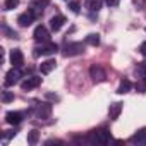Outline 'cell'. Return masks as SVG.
Instances as JSON below:
<instances>
[{
	"label": "cell",
	"instance_id": "d6986e66",
	"mask_svg": "<svg viewBox=\"0 0 146 146\" xmlns=\"http://www.w3.org/2000/svg\"><path fill=\"white\" fill-rule=\"evenodd\" d=\"M86 43L91 45V46H98V45H100V35H96V33L88 35V36H86Z\"/></svg>",
	"mask_w": 146,
	"mask_h": 146
},
{
	"label": "cell",
	"instance_id": "6da1fadb",
	"mask_svg": "<svg viewBox=\"0 0 146 146\" xmlns=\"http://www.w3.org/2000/svg\"><path fill=\"white\" fill-rule=\"evenodd\" d=\"M112 139V134L108 129H98V131H93L91 136H90V141L95 143V144H108Z\"/></svg>",
	"mask_w": 146,
	"mask_h": 146
},
{
	"label": "cell",
	"instance_id": "f546056e",
	"mask_svg": "<svg viewBox=\"0 0 146 146\" xmlns=\"http://www.w3.org/2000/svg\"><path fill=\"white\" fill-rule=\"evenodd\" d=\"M67 2H69V0H67Z\"/></svg>",
	"mask_w": 146,
	"mask_h": 146
},
{
	"label": "cell",
	"instance_id": "7a4b0ae2",
	"mask_svg": "<svg viewBox=\"0 0 146 146\" xmlns=\"http://www.w3.org/2000/svg\"><path fill=\"white\" fill-rule=\"evenodd\" d=\"M84 53V45L81 41H72V43H67L62 50V55L64 57H76V55H81Z\"/></svg>",
	"mask_w": 146,
	"mask_h": 146
},
{
	"label": "cell",
	"instance_id": "603a6c76",
	"mask_svg": "<svg viewBox=\"0 0 146 146\" xmlns=\"http://www.w3.org/2000/svg\"><path fill=\"white\" fill-rule=\"evenodd\" d=\"M2 102H4V103L14 102V95H12L11 91H4V93H2Z\"/></svg>",
	"mask_w": 146,
	"mask_h": 146
},
{
	"label": "cell",
	"instance_id": "8fae6325",
	"mask_svg": "<svg viewBox=\"0 0 146 146\" xmlns=\"http://www.w3.org/2000/svg\"><path fill=\"white\" fill-rule=\"evenodd\" d=\"M5 122L11 125H19L23 122V113L21 112H7L5 113Z\"/></svg>",
	"mask_w": 146,
	"mask_h": 146
},
{
	"label": "cell",
	"instance_id": "f1b7e54d",
	"mask_svg": "<svg viewBox=\"0 0 146 146\" xmlns=\"http://www.w3.org/2000/svg\"><path fill=\"white\" fill-rule=\"evenodd\" d=\"M144 2H146V0H144Z\"/></svg>",
	"mask_w": 146,
	"mask_h": 146
},
{
	"label": "cell",
	"instance_id": "9a60e30c",
	"mask_svg": "<svg viewBox=\"0 0 146 146\" xmlns=\"http://www.w3.org/2000/svg\"><path fill=\"white\" fill-rule=\"evenodd\" d=\"M55 65H57V62H55L53 58H48V60L41 62V65H40V70H41V74H50V72L55 69Z\"/></svg>",
	"mask_w": 146,
	"mask_h": 146
},
{
	"label": "cell",
	"instance_id": "3957f363",
	"mask_svg": "<svg viewBox=\"0 0 146 146\" xmlns=\"http://www.w3.org/2000/svg\"><path fill=\"white\" fill-rule=\"evenodd\" d=\"M21 78H23V72H21V69H19V67H12V69L7 72L4 84H5L7 88H9V86H14V84L21 83Z\"/></svg>",
	"mask_w": 146,
	"mask_h": 146
},
{
	"label": "cell",
	"instance_id": "2e32d148",
	"mask_svg": "<svg viewBox=\"0 0 146 146\" xmlns=\"http://www.w3.org/2000/svg\"><path fill=\"white\" fill-rule=\"evenodd\" d=\"M103 5V0H86V9L90 12H98Z\"/></svg>",
	"mask_w": 146,
	"mask_h": 146
},
{
	"label": "cell",
	"instance_id": "52a82bcc",
	"mask_svg": "<svg viewBox=\"0 0 146 146\" xmlns=\"http://www.w3.org/2000/svg\"><path fill=\"white\" fill-rule=\"evenodd\" d=\"M33 113L38 117V119H48L52 115V105L50 103H38L35 105L33 108Z\"/></svg>",
	"mask_w": 146,
	"mask_h": 146
},
{
	"label": "cell",
	"instance_id": "7402d4cb",
	"mask_svg": "<svg viewBox=\"0 0 146 146\" xmlns=\"http://www.w3.org/2000/svg\"><path fill=\"white\" fill-rule=\"evenodd\" d=\"M19 5V0H5V11H12Z\"/></svg>",
	"mask_w": 146,
	"mask_h": 146
},
{
	"label": "cell",
	"instance_id": "44dd1931",
	"mask_svg": "<svg viewBox=\"0 0 146 146\" xmlns=\"http://www.w3.org/2000/svg\"><path fill=\"white\" fill-rule=\"evenodd\" d=\"M69 9L74 12V14H79V11H81V2H79V0H70V2H69Z\"/></svg>",
	"mask_w": 146,
	"mask_h": 146
},
{
	"label": "cell",
	"instance_id": "8992f818",
	"mask_svg": "<svg viewBox=\"0 0 146 146\" xmlns=\"http://www.w3.org/2000/svg\"><path fill=\"white\" fill-rule=\"evenodd\" d=\"M35 19H36V12H35L33 9H28L26 12L19 14V17H17V24H19L21 28H28Z\"/></svg>",
	"mask_w": 146,
	"mask_h": 146
},
{
	"label": "cell",
	"instance_id": "ba28073f",
	"mask_svg": "<svg viewBox=\"0 0 146 146\" xmlns=\"http://www.w3.org/2000/svg\"><path fill=\"white\" fill-rule=\"evenodd\" d=\"M40 84H41V78H38V76H29V78H26V79L21 83V88H23V91H31V90L38 88Z\"/></svg>",
	"mask_w": 146,
	"mask_h": 146
},
{
	"label": "cell",
	"instance_id": "277c9868",
	"mask_svg": "<svg viewBox=\"0 0 146 146\" xmlns=\"http://www.w3.org/2000/svg\"><path fill=\"white\" fill-rule=\"evenodd\" d=\"M57 50H58L57 43H50V41H46V43H41L40 46L35 48V57H40V55H52V53H55Z\"/></svg>",
	"mask_w": 146,
	"mask_h": 146
},
{
	"label": "cell",
	"instance_id": "9c48e42d",
	"mask_svg": "<svg viewBox=\"0 0 146 146\" xmlns=\"http://www.w3.org/2000/svg\"><path fill=\"white\" fill-rule=\"evenodd\" d=\"M33 36H35V40H36L38 43H46V41L50 40V33H48V29H46L43 24L36 26V29H35Z\"/></svg>",
	"mask_w": 146,
	"mask_h": 146
},
{
	"label": "cell",
	"instance_id": "4fadbf2b",
	"mask_svg": "<svg viewBox=\"0 0 146 146\" xmlns=\"http://www.w3.org/2000/svg\"><path fill=\"white\" fill-rule=\"evenodd\" d=\"M129 141H131L132 144H146V127L141 129V131H137L134 136H131Z\"/></svg>",
	"mask_w": 146,
	"mask_h": 146
},
{
	"label": "cell",
	"instance_id": "5b68a950",
	"mask_svg": "<svg viewBox=\"0 0 146 146\" xmlns=\"http://www.w3.org/2000/svg\"><path fill=\"white\" fill-rule=\"evenodd\" d=\"M90 76H91V79H93L95 83H103V81H107V72L103 70L102 65H96V64L90 67Z\"/></svg>",
	"mask_w": 146,
	"mask_h": 146
},
{
	"label": "cell",
	"instance_id": "83f0119b",
	"mask_svg": "<svg viewBox=\"0 0 146 146\" xmlns=\"http://www.w3.org/2000/svg\"><path fill=\"white\" fill-rule=\"evenodd\" d=\"M139 52H141L143 55H146V41H144V43H141V46H139Z\"/></svg>",
	"mask_w": 146,
	"mask_h": 146
},
{
	"label": "cell",
	"instance_id": "484cf974",
	"mask_svg": "<svg viewBox=\"0 0 146 146\" xmlns=\"http://www.w3.org/2000/svg\"><path fill=\"white\" fill-rule=\"evenodd\" d=\"M105 2H107V5H110V7H117L120 0H105Z\"/></svg>",
	"mask_w": 146,
	"mask_h": 146
},
{
	"label": "cell",
	"instance_id": "5bb4252c",
	"mask_svg": "<svg viewBox=\"0 0 146 146\" xmlns=\"http://www.w3.org/2000/svg\"><path fill=\"white\" fill-rule=\"evenodd\" d=\"M120 112H122V103H119V102L112 103V105H110V108H108V115H110V119H112V120H117V119H119V115H120Z\"/></svg>",
	"mask_w": 146,
	"mask_h": 146
},
{
	"label": "cell",
	"instance_id": "ffe728a7",
	"mask_svg": "<svg viewBox=\"0 0 146 146\" xmlns=\"http://www.w3.org/2000/svg\"><path fill=\"white\" fill-rule=\"evenodd\" d=\"M38 141H40V132H38L36 129L29 131V132H28V143H29V144H36Z\"/></svg>",
	"mask_w": 146,
	"mask_h": 146
},
{
	"label": "cell",
	"instance_id": "30bf717a",
	"mask_svg": "<svg viewBox=\"0 0 146 146\" xmlns=\"http://www.w3.org/2000/svg\"><path fill=\"white\" fill-rule=\"evenodd\" d=\"M11 64H12V67H23V64H24V55H23V52L21 50H12L11 52Z\"/></svg>",
	"mask_w": 146,
	"mask_h": 146
},
{
	"label": "cell",
	"instance_id": "4316f807",
	"mask_svg": "<svg viewBox=\"0 0 146 146\" xmlns=\"http://www.w3.org/2000/svg\"><path fill=\"white\" fill-rule=\"evenodd\" d=\"M46 98H50V100H53V102H58V96H57V95H52V93H46Z\"/></svg>",
	"mask_w": 146,
	"mask_h": 146
},
{
	"label": "cell",
	"instance_id": "d4e9b609",
	"mask_svg": "<svg viewBox=\"0 0 146 146\" xmlns=\"http://www.w3.org/2000/svg\"><path fill=\"white\" fill-rule=\"evenodd\" d=\"M16 136V131H5V134H4V143H7L11 137H14Z\"/></svg>",
	"mask_w": 146,
	"mask_h": 146
},
{
	"label": "cell",
	"instance_id": "ac0fdd59",
	"mask_svg": "<svg viewBox=\"0 0 146 146\" xmlns=\"http://www.w3.org/2000/svg\"><path fill=\"white\" fill-rule=\"evenodd\" d=\"M46 5H48V0H36V2L31 5V9H33V11L36 12V16H38V14L43 12V9H45Z\"/></svg>",
	"mask_w": 146,
	"mask_h": 146
},
{
	"label": "cell",
	"instance_id": "cb8c5ba5",
	"mask_svg": "<svg viewBox=\"0 0 146 146\" xmlns=\"http://www.w3.org/2000/svg\"><path fill=\"white\" fill-rule=\"evenodd\" d=\"M2 28H4V31H5V33H7V35H9V38H14V40H16V38H19V36H17V33H16V31H11V29H9V28H7V24H4V26H2Z\"/></svg>",
	"mask_w": 146,
	"mask_h": 146
},
{
	"label": "cell",
	"instance_id": "e0dca14e",
	"mask_svg": "<svg viewBox=\"0 0 146 146\" xmlns=\"http://www.w3.org/2000/svg\"><path fill=\"white\" fill-rule=\"evenodd\" d=\"M131 88H132V83H131L129 79H122V81H120V84H119L117 93H119V95H125V93H129V91H131Z\"/></svg>",
	"mask_w": 146,
	"mask_h": 146
},
{
	"label": "cell",
	"instance_id": "7c38bea8",
	"mask_svg": "<svg viewBox=\"0 0 146 146\" xmlns=\"http://www.w3.org/2000/svg\"><path fill=\"white\" fill-rule=\"evenodd\" d=\"M64 24H65V17H64L62 14H57V16H53V17L50 19V28H52V31L62 29Z\"/></svg>",
	"mask_w": 146,
	"mask_h": 146
}]
</instances>
